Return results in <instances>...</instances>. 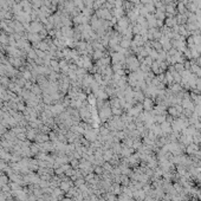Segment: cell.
<instances>
[{"instance_id": "obj_3", "label": "cell", "mask_w": 201, "mask_h": 201, "mask_svg": "<svg viewBox=\"0 0 201 201\" xmlns=\"http://www.w3.org/2000/svg\"><path fill=\"white\" fill-rule=\"evenodd\" d=\"M178 25V21H176V18L175 17H167L165 19V26L166 27H169V29H173Z\"/></svg>"}, {"instance_id": "obj_1", "label": "cell", "mask_w": 201, "mask_h": 201, "mask_svg": "<svg viewBox=\"0 0 201 201\" xmlns=\"http://www.w3.org/2000/svg\"><path fill=\"white\" fill-rule=\"evenodd\" d=\"M142 105H143V110L144 111H151L155 107V101L153 98H149V97H146L144 101L142 102Z\"/></svg>"}, {"instance_id": "obj_2", "label": "cell", "mask_w": 201, "mask_h": 201, "mask_svg": "<svg viewBox=\"0 0 201 201\" xmlns=\"http://www.w3.org/2000/svg\"><path fill=\"white\" fill-rule=\"evenodd\" d=\"M199 149H200V148H199V144H196V143L193 142V143L188 144L187 148L184 149V151H186L188 155H194V154H195V153H196Z\"/></svg>"}, {"instance_id": "obj_4", "label": "cell", "mask_w": 201, "mask_h": 201, "mask_svg": "<svg viewBox=\"0 0 201 201\" xmlns=\"http://www.w3.org/2000/svg\"><path fill=\"white\" fill-rule=\"evenodd\" d=\"M200 95H201V91H200Z\"/></svg>"}]
</instances>
